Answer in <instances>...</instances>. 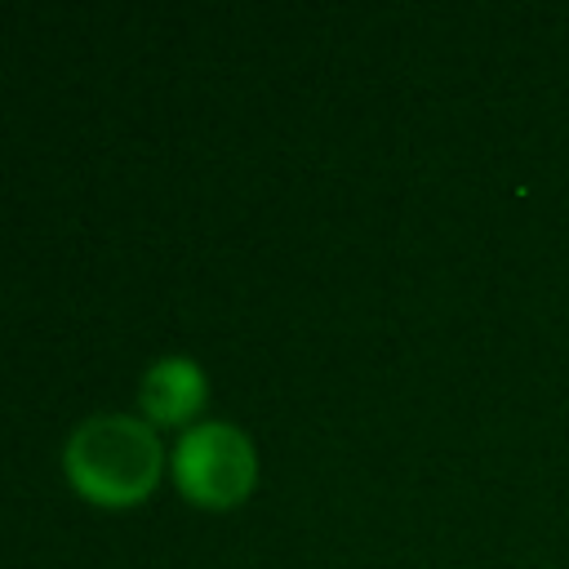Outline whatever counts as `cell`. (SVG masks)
<instances>
[{"instance_id": "cell-1", "label": "cell", "mask_w": 569, "mask_h": 569, "mask_svg": "<svg viewBox=\"0 0 569 569\" xmlns=\"http://www.w3.org/2000/svg\"><path fill=\"white\" fill-rule=\"evenodd\" d=\"M67 480L80 498L102 507L138 502L160 476V440L133 413H93L84 418L62 449Z\"/></svg>"}, {"instance_id": "cell-2", "label": "cell", "mask_w": 569, "mask_h": 569, "mask_svg": "<svg viewBox=\"0 0 569 569\" xmlns=\"http://www.w3.org/2000/svg\"><path fill=\"white\" fill-rule=\"evenodd\" d=\"M253 445L231 422H196L173 445V485L200 507H231L253 489Z\"/></svg>"}, {"instance_id": "cell-3", "label": "cell", "mask_w": 569, "mask_h": 569, "mask_svg": "<svg viewBox=\"0 0 569 569\" xmlns=\"http://www.w3.org/2000/svg\"><path fill=\"white\" fill-rule=\"evenodd\" d=\"M142 409L156 422H182L200 409L204 400V373L191 356H160L142 373Z\"/></svg>"}]
</instances>
